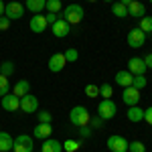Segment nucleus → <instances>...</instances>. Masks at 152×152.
<instances>
[{"label":"nucleus","mask_w":152,"mask_h":152,"mask_svg":"<svg viewBox=\"0 0 152 152\" xmlns=\"http://www.w3.org/2000/svg\"><path fill=\"white\" fill-rule=\"evenodd\" d=\"M104 2H116V0H104Z\"/></svg>","instance_id":"37998d69"},{"label":"nucleus","mask_w":152,"mask_h":152,"mask_svg":"<svg viewBox=\"0 0 152 152\" xmlns=\"http://www.w3.org/2000/svg\"><path fill=\"white\" fill-rule=\"evenodd\" d=\"M79 134H81V138H87V136H91V128L89 126H79Z\"/></svg>","instance_id":"58836bf2"},{"label":"nucleus","mask_w":152,"mask_h":152,"mask_svg":"<svg viewBox=\"0 0 152 152\" xmlns=\"http://www.w3.org/2000/svg\"><path fill=\"white\" fill-rule=\"evenodd\" d=\"M8 28H10V18L0 16V31H8Z\"/></svg>","instance_id":"e433bc0d"},{"label":"nucleus","mask_w":152,"mask_h":152,"mask_svg":"<svg viewBox=\"0 0 152 152\" xmlns=\"http://www.w3.org/2000/svg\"><path fill=\"white\" fill-rule=\"evenodd\" d=\"M128 150L130 152H146V146H144V142L140 140H134L128 144Z\"/></svg>","instance_id":"7c9ffc66"},{"label":"nucleus","mask_w":152,"mask_h":152,"mask_svg":"<svg viewBox=\"0 0 152 152\" xmlns=\"http://www.w3.org/2000/svg\"><path fill=\"white\" fill-rule=\"evenodd\" d=\"M51 134H53V126L51 124H37L35 130H33V138H37V140H47V138H51Z\"/></svg>","instance_id":"2eb2a0df"},{"label":"nucleus","mask_w":152,"mask_h":152,"mask_svg":"<svg viewBox=\"0 0 152 152\" xmlns=\"http://www.w3.org/2000/svg\"><path fill=\"white\" fill-rule=\"evenodd\" d=\"M128 16H132V18H142V16H146V6H144L142 2H138V0H134L128 6Z\"/></svg>","instance_id":"dca6fc26"},{"label":"nucleus","mask_w":152,"mask_h":152,"mask_svg":"<svg viewBox=\"0 0 152 152\" xmlns=\"http://www.w3.org/2000/svg\"><path fill=\"white\" fill-rule=\"evenodd\" d=\"M148 2H150V4H152V0H148Z\"/></svg>","instance_id":"a18cd8bd"},{"label":"nucleus","mask_w":152,"mask_h":152,"mask_svg":"<svg viewBox=\"0 0 152 152\" xmlns=\"http://www.w3.org/2000/svg\"><path fill=\"white\" fill-rule=\"evenodd\" d=\"M4 8H6V4H4V0H0V16H4Z\"/></svg>","instance_id":"a19ab883"},{"label":"nucleus","mask_w":152,"mask_h":152,"mask_svg":"<svg viewBox=\"0 0 152 152\" xmlns=\"http://www.w3.org/2000/svg\"><path fill=\"white\" fill-rule=\"evenodd\" d=\"M37 120H39L41 124H51L53 116H51V112H37Z\"/></svg>","instance_id":"72a5a7b5"},{"label":"nucleus","mask_w":152,"mask_h":152,"mask_svg":"<svg viewBox=\"0 0 152 152\" xmlns=\"http://www.w3.org/2000/svg\"><path fill=\"white\" fill-rule=\"evenodd\" d=\"M126 116H128L130 122H142V120H144V110L138 107V105H130Z\"/></svg>","instance_id":"4be33fe9"},{"label":"nucleus","mask_w":152,"mask_h":152,"mask_svg":"<svg viewBox=\"0 0 152 152\" xmlns=\"http://www.w3.org/2000/svg\"><path fill=\"white\" fill-rule=\"evenodd\" d=\"M87 2H97V0H87Z\"/></svg>","instance_id":"c03bdc74"},{"label":"nucleus","mask_w":152,"mask_h":152,"mask_svg":"<svg viewBox=\"0 0 152 152\" xmlns=\"http://www.w3.org/2000/svg\"><path fill=\"white\" fill-rule=\"evenodd\" d=\"M99 95H102L104 99H112V95H114V89H112V85H110V83H104V85L99 87Z\"/></svg>","instance_id":"c85d7f7f"},{"label":"nucleus","mask_w":152,"mask_h":152,"mask_svg":"<svg viewBox=\"0 0 152 152\" xmlns=\"http://www.w3.org/2000/svg\"><path fill=\"white\" fill-rule=\"evenodd\" d=\"M132 79H134V75L130 71H118L116 73V83L122 85V87H130L132 85Z\"/></svg>","instance_id":"412c9836"},{"label":"nucleus","mask_w":152,"mask_h":152,"mask_svg":"<svg viewBox=\"0 0 152 152\" xmlns=\"http://www.w3.org/2000/svg\"><path fill=\"white\" fill-rule=\"evenodd\" d=\"M0 132H2V130H0Z\"/></svg>","instance_id":"49530a36"},{"label":"nucleus","mask_w":152,"mask_h":152,"mask_svg":"<svg viewBox=\"0 0 152 152\" xmlns=\"http://www.w3.org/2000/svg\"><path fill=\"white\" fill-rule=\"evenodd\" d=\"M83 16H85V10L79 4H69V6H65L63 10L59 12V18L67 20L69 24H79L83 20Z\"/></svg>","instance_id":"f257e3e1"},{"label":"nucleus","mask_w":152,"mask_h":152,"mask_svg":"<svg viewBox=\"0 0 152 152\" xmlns=\"http://www.w3.org/2000/svg\"><path fill=\"white\" fill-rule=\"evenodd\" d=\"M144 120H146V124H148V126H152V105L144 110Z\"/></svg>","instance_id":"4c0bfd02"},{"label":"nucleus","mask_w":152,"mask_h":152,"mask_svg":"<svg viewBox=\"0 0 152 152\" xmlns=\"http://www.w3.org/2000/svg\"><path fill=\"white\" fill-rule=\"evenodd\" d=\"M144 59V63H146V69H152V53H148L146 57H142Z\"/></svg>","instance_id":"ea45409f"},{"label":"nucleus","mask_w":152,"mask_h":152,"mask_svg":"<svg viewBox=\"0 0 152 152\" xmlns=\"http://www.w3.org/2000/svg\"><path fill=\"white\" fill-rule=\"evenodd\" d=\"M118 2H122V4H124V6L128 8V6H130V4H132V2H134V0H118Z\"/></svg>","instance_id":"79ce46f5"},{"label":"nucleus","mask_w":152,"mask_h":152,"mask_svg":"<svg viewBox=\"0 0 152 152\" xmlns=\"http://www.w3.org/2000/svg\"><path fill=\"white\" fill-rule=\"evenodd\" d=\"M45 18H47L49 26H53V24L59 20V12H47V14H45Z\"/></svg>","instance_id":"c9c22d12"},{"label":"nucleus","mask_w":152,"mask_h":152,"mask_svg":"<svg viewBox=\"0 0 152 152\" xmlns=\"http://www.w3.org/2000/svg\"><path fill=\"white\" fill-rule=\"evenodd\" d=\"M0 75H4V77L14 75V63L12 61H2L0 63Z\"/></svg>","instance_id":"b1692460"},{"label":"nucleus","mask_w":152,"mask_h":152,"mask_svg":"<svg viewBox=\"0 0 152 152\" xmlns=\"http://www.w3.org/2000/svg\"><path fill=\"white\" fill-rule=\"evenodd\" d=\"M45 10L47 12H61L63 10V2H61V0H47Z\"/></svg>","instance_id":"393cba45"},{"label":"nucleus","mask_w":152,"mask_h":152,"mask_svg":"<svg viewBox=\"0 0 152 152\" xmlns=\"http://www.w3.org/2000/svg\"><path fill=\"white\" fill-rule=\"evenodd\" d=\"M20 110L24 114H37L39 112V99L33 94H26L20 97Z\"/></svg>","instance_id":"423d86ee"},{"label":"nucleus","mask_w":152,"mask_h":152,"mask_svg":"<svg viewBox=\"0 0 152 152\" xmlns=\"http://www.w3.org/2000/svg\"><path fill=\"white\" fill-rule=\"evenodd\" d=\"M12 152H35L33 138H31V136H26V134L16 136V140H14V144H12Z\"/></svg>","instance_id":"39448f33"},{"label":"nucleus","mask_w":152,"mask_h":152,"mask_svg":"<svg viewBox=\"0 0 152 152\" xmlns=\"http://www.w3.org/2000/svg\"><path fill=\"white\" fill-rule=\"evenodd\" d=\"M146 43V33H142L140 28H132L128 33V45L132 49H140Z\"/></svg>","instance_id":"1a4fd4ad"},{"label":"nucleus","mask_w":152,"mask_h":152,"mask_svg":"<svg viewBox=\"0 0 152 152\" xmlns=\"http://www.w3.org/2000/svg\"><path fill=\"white\" fill-rule=\"evenodd\" d=\"M28 26H31V31H33V33H37V35L45 33V31H47V26H49L45 14H33V18H31Z\"/></svg>","instance_id":"9b49d317"},{"label":"nucleus","mask_w":152,"mask_h":152,"mask_svg":"<svg viewBox=\"0 0 152 152\" xmlns=\"http://www.w3.org/2000/svg\"><path fill=\"white\" fill-rule=\"evenodd\" d=\"M4 16L10 18V20H18L24 16V6L20 2H8L6 8H4Z\"/></svg>","instance_id":"0eeeda50"},{"label":"nucleus","mask_w":152,"mask_h":152,"mask_svg":"<svg viewBox=\"0 0 152 152\" xmlns=\"http://www.w3.org/2000/svg\"><path fill=\"white\" fill-rule=\"evenodd\" d=\"M128 71L132 75H144L146 73V63L142 57H132L128 61Z\"/></svg>","instance_id":"4468645a"},{"label":"nucleus","mask_w":152,"mask_h":152,"mask_svg":"<svg viewBox=\"0 0 152 152\" xmlns=\"http://www.w3.org/2000/svg\"><path fill=\"white\" fill-rule=\"evenodd\" d=\"M12 94L16 95V97H23V95L31 94V83L26 81V79H18V81L14 83V87H12Z\"/></svg>","instance_id":"a211bd4d"},{"label":"nucleus","mask_w":152,"mask_h":152,"mask_svg":"<svg viewBox=\"0 0 152 152\" xmlns=\"http://www.w3.org/2000/svg\"><path fill=\"white\" fill-rule=\"evenodd\" d=\"M8 91H10V81H8V77L0 75V97H2V95H6Z\"/></svg>","instance_id":"c756f323"},{"label":"nucleus","mask_w":152,"mask_h":152,"mask_svg":"<svg viewBox=\"0 0 152 152\" xmlns=\"http://www.w3.org/2000/svg\"><path fill=\"white\" fill-rule=\"evenodd\" d=\"M63 55H65V61H67V63H71V61H77V59H79V53H77L75 49H67Z\"/></svg>","instance_id":"f704fd0d"},{"label":"nucleus","mask_w":152,"mask_h":152,"mask_svg":"<svg viewBox=\"0 0 152 152\" xmlns=\"http://www.w3.org/2000/svg\"><path fill=\"white\" fill-rule=\"evenodd\" d=\"M112 12H114L116 18H126V16H128V8H126L122 2H118V0L112 2Z\"/></svg>","instance_id":"5701e85b"},{"label":"nucleus","mask_w":152,"mask_h":152,"mask_svg":"<svg viewBox=\"0 0 152 152\" xmlns=\"http://www.w3.org/2000/svg\"><path fill=\"white\" fill-rule=\"evenodd\" d=\"M65 55L63 53H55V55H51L49 57V71L51 73H59V71L65 69Z\"/></svg>","instance_id":"f8f14e48"},{"label":"nucleus","mask_w":152,"mask_h":152,"mask_svg":"<svg viewBox=\"0 0 152 152\" xmlns=\"http://www.w3.org/2000/svg\"><path fill=\"white\" fill-rule=\"evenodd\" d=\"M14 138H12L8 132H0V152H10Z\"/></svg>","instance_id":"aec40b11"},{"label":"nucleus","mask_w":152,"mask_h":152,"mask_svg":"<svg viewBox=\"0 0 152 152\" xmlns=\"http://www.w3.org/2000/svg\"><path fill=\"white\" fill-rule=\"evenodd\" d=\"M85 95H87V97H91V99H95V97L99 95V87H97V85H94V83L85 85Z\"/></svg>","instance_id":"2f4dec72"},{"label":"nucleus","mask_w":152,"mask_h":152,"mask_svg":"<svg viewBox=\"0 0 152 152\" xmlns=\"http://www.w3.org/2000/svg\"><path fill=\"white\" fill-rule=\"evenodd\" d=\"M128 144H130V142L126 140L124 136H118V134L110 136L107 142H105V146H107V150H110V152H128Z\"/></svg>","instance_id":"20e7f679"},{"label":"nucleus","mask_w":152,"mask_h":152,"mask_svg":"<svg viewBox=\"0 0 152 152\" xmlns=\"http://www.w3.org/2000/svg\"><path fill=\"white\" fill-rule=\"evenodd\" d=\"M122 102L128 105H138L140 102V89H136V87H124V91H122Z\"/></svg>","instance_id":"6e6552de"},{"label":"nucleus","mask_w":152,"mask_h":152,"mask_svg":"<svg viewBox=\"0 0 152 152\" xmlns=\"http://www.w3.org/2000/svg\"><path fill=\"white\" fill-rule=\"evenodd\" d=\"M89 110L85 107V105H75L73 110L69 112V120H71V124L73 126H87L89 124Z\"/></svg>","instance_id":"f03ea898"},{"label":"nucleus","mask_w":152,"mask_h":152,"mask_svg":"<svg viewBox=\"0 0 152 152\" xmlns=\"http://www.w3.org/2000/svg\"><path fill=\"white\" fill-rule=\"evenodd\" d=\"M51 31H53V35L57 37V39H65L71 33V24L67 20H63V18H59L57 23L51 26Z\"/></svg>","instance_id":"ddd939ff"},{"label":"nucleus","mask_w":152,"mask_h":152,"mask_svg":"<svg viewBox=\"0 0 152 152\" xmlns=\"http://www.w3.org/2000/svg\"><path fill=\"white\" fill-rule=\"evenodd\" d=\"M0 104H2V110H6V112H16V110H20V97H16L14 94H6L2 95Z\"/></svg>","instance_id":"9d476101"},{"label":"nucleus","mask_w":152,"mask_h":152,"mask_svg":"<svg viewBox=\"0 0 152 152\" xmlns=\"http://www.w3.org/2000/svg\"><path fill=\"white\" fill-rule=\"evenodd\" d=\"M132 87H136V89H144L146 87V77L144 75H134V79H132Z\"/></svg>","instance_id":"cd10ccee"},{"label":"nucleus","mask_w":152,"mask_h":152,"mask_svg":"<svg viewBox=\"0 0 152 152\" xmlns=\"http://www.w3.org/2000/svg\"><path fill=\"white\" fill-rule=\"evenodd\" d=\"M104 122H105V120H102L99 116L89 118V128H91V130H95V128H97V130H99V128H104Z\"/></svg>","instance_id":"473e14b6"},{"label":"nucleus","mask_w":152,"mask_h":152,"mask_svg":"<svg viewBox=\"0 0 152 152\" xmlns=\"http://www.w3.org/2000/svg\"><path fill=\"white\" fill-rule=\"evenodd\" d=\"M41 152H63V144L55 138H47V140H43Z\"/></svg>","instance_id":"f3484780"},{"label":"nucleus","mask_w":152,"mask_h":152,"mask_svg":"<svg viewBox=\"0 0 152 152\" xmlns=\"http://www.w3.org/2000/svg\"><path fill=\"white\" fill-rule=\"evenodd\" d=\"M79 146H81V142H77V140H65L63 150H65V152H77V150H79Z\"/></svg>","instance_id":"bb28decb"},{"label":"nucleus","mask_w":152,"mask_h":152,"mask_svg":"<svg viewBox=\"0 0 152 152\" xmlns=\"http://www.w3.org/2000/svg\"><path fill=\"white\" fill-rule=\"evenodd\" d=\"M45 4H47V0H26L24 2V8L35 12V14H41V12L45 10Z\"/></svg>","instance_id":"6ab92c4d"},{"label":"nucleus","mask_w":152,"mask_h":152,"mask_svg":"<svg viewBox=\"0 0 152 152\" xmlns=\"http://www.w3.org/2000/svg\"><path fill=\"white\" fill-rule=\"evenodd\" d=\"M140 28L142 33H146V35H150L152 33V16H142L140 18Z\"/></svg>","instance_id":"a878e982"},{"label":"nucleus","mask_w":152,"mask_h":152,"mask_svg":"<svg viewBox=\"0 0 152 152\" xmlns=\"http://www.w3.org/2000/svg\"><path fill=\"white\" fill-rule=\"evenodd\" d=\"M116 114H118V105L114 99H102L97 104V116L102 120H112V118H116Z\"/></svg>","instance_id":"7ed1b4c3"}]
</instances>
